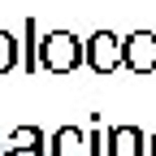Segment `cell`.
<instances>
[{
    "label": "cell",
    "instance_id": "6da1fadb",
    "mask_svg": "<svg viewBox=\"0 0 156 156\" xmlns=\"http://www.w3.org/2000/svg\"><path fill=\"white\" fill-rule=\"evenodd\" d=\"M130 65L134 69H156V35L139 30L130 39Z\"/></svg>",
    "mask_w": 156,
    "mask_h": 156
},
{
    "label": "cell",
    "instance_id": "7a4b0ae2",
    "mask_svg": "<svg viewBox=\"0 0 156 156\" xmlns=\"http://www.w3.org/2000/svg\"><path fill=\"white\" fill-rule=\"evenodd\" d=\"M91 61H95V69H104V65L117 61V56H113V39H108V35H95V56H91Z\"/></svg>",
    "mask_w": 156,
    "mask_h": 156
}]
</instances>
